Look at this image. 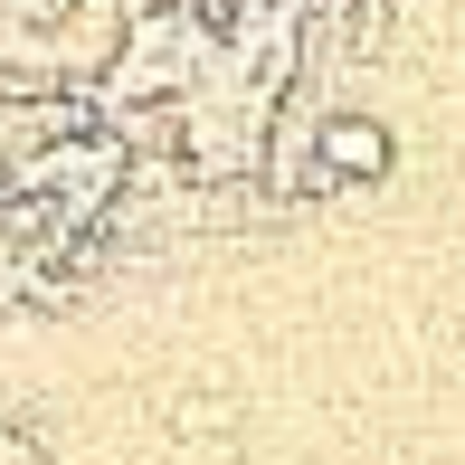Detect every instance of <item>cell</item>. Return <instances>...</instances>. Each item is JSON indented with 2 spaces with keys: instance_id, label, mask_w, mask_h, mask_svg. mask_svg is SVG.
<instances>
[{
  "instance_id": "cell-3",
  "label": "cell",
  "mask_w": 465,
  "mask_h": 465,
  "mask_svg": "<svg viewBox=\"0 0 465 465\" xmlns=\"http://www.w3.org/2000/svg\"><path fill=\"white\" fill-rule=\"evenodd\" d=\"M143 10H181V0H143Z\"/></svg>"
},
{
  "instance_id": "cell-1",
  "label": "cell",
  "mask_w": 465,
  "mask_h": 465,
  "mask_svg": "<svg viewBox=\"0 0 465 465\" xmlns=\"http://www.w3.org/2000/svg\"><path fill=\"white\" fill-rule=\"evenodd\" d=\"M313 153H323V172H313V181H380V172H390V134H380L371 114L313 124Z\"/></svg>"
},
{
  "instance_id": "cell-2",
  "label": "cell",
  "mask_w": 465,
  "mask_h": 465,
  "mask_svg": "<svg viewBox=\"0 0 465 465\" xmlns=\"http://www.w3.org/2000/svg\"><path fill=\"white\" fill-rule=\"evenodd\" d=\"M228 428H238V409L219 390H181L172 399V437H228Z\"/></svg>"
}]
</instances>
